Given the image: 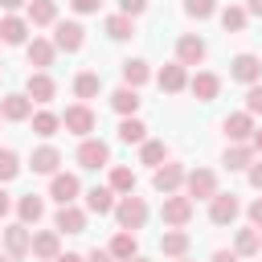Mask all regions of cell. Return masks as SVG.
Instances as JSON below:
<instances>
[{
  "label": "cell",
  "mask_w": 262,
  "mask_h": 262,
  "mask_svg": "<svg viewBox=\"0 0 262 262\" xmlns=\"http://www.w3.org/2000/svg\"><path fill=\"white\" fill-rule=\"evenodd\" d=\"M160 217H164L168 229H184L192 221V196L188 192H168L164 205H160Z\"/></svg>",
  "instance_id": "1"
},
{
  "label": "cell",
  "mask_w": 262,
  "mask_h": 262,
  "mask_svg": "<svg viewBox=\"0 0 262 262\" xmlns=\"http://www.w3.org/2000/svg\"><path fill=\"white\" fill-rule=\"evenodd\" d=\"M115 221H119V229H143V221H147V201L143 196H135V192H127V196H119V205H115Z\"/></svg>",
  "instance_id": "2"
},
{
  "label": "cell",
  "mask_w": 262,
  "mask_h": 262,
  "mask_svg": "<svg viewBox=\"0 0 262 262\" xmlns=\"http://www.w3.org/2000/svg\"><path fill=\"white\" fill-rule=\"evenodd\" d=\"M184 188H188L192 201H213L217 196V172L213 168H192L184 176Z\"/></svg>",
  "instance_id": "3"
},
{
  "label": "cell",
  "mask_w": 262,
  "mask_h": 262,
  "mask_svg": "<svg viewBox=\"0 0 262 262\" xmlns=\"http://www.w3.org/2000/svg\"><path fill=\"white\" fill-rule=\"evenodd\" d=\"M61 127H66L70 135L86 139V135L94 131V111H90L86 102H74V106H66V115H61Z\"/></svg>",
  "instance_id": "4"
},
{
  "label": "cell",
  "mask_w": 262,
  "mask_h": 262,
  "mask_svg": "<svg viewBox=\"0 0 262 262\" xmlns=\"http://www.w3.org/2000/svg\"><path fill=\"white\" fill-rule=\"evenodd\" d=\"M53 45L66 49V53H78V49L86 45V29H82L78 20H57V25H53Z\"/></svg>",
  "instance_id": "5"
},
{
  "label": "cell",
  "mask_w": 262,
  "mask_h": 262,
  "mask_svg": "<svg viewBox=\"0 0 262 262\" xmlns=\"http://www.w3.org/2000/svg\"><path fill=\"white\" fill-rule=\"evenodd\" d=\"M184 164H176V160H164L160 168H156V176H151V184H156V192H180V184H184Z\"/></svg>",
  "instance_id": "6"
},
{
  "label": "cell",
  "mask_w": 262,
  "mask_h": 262,
  "mask_svg": "<svg viewBox=\"0 0 262 262\" xmlns=\"http://www.w3.org/2000/svg\"><path fill=\"white\" fill-rule=\"evenodd\" d=\"M229 78L254 86V82L262 78V57H258V53H237V57L229 61Z\"/></svg>",
  "instance_id": "7"
},
{
  "label": "cell",
  "mask_w": 262,
  "mask_h": 262,
  "mask_svg": "<svg viewBox=\"0 0 262 262\" xmlns=\"http://www.w3.org/2000/svg\"><path fill=\"white\" fill-rule=\"evenodd\" d=\"M237 213H242V205H237L233 192H217V196L209 201V221H213V225H233Z\"/></svg>",
  "instance_id": "8"
},
{
  "label": "cell",
  "mask_w": 262,
  "mask_h": 262,
  "mask_svg": "<svg viewBox=\"0 0 262 262\" xmlns=\"http://www.w3.org/2000/svg\"><path fill=\"white\" fill-rule=\"evenodd\" d=\"M78 164H82V168H106V164H111V147H106L102 139H90V135H86V139L78 143Z\"/></svg>",
  "instance_id": "9"
},
{
  "label": "cell",
  "mask_w": 262,
  "mask_h": 262,
  "mask_svg": "<svg viewBox=\"0 0 262 262\" xmlns=\"http://www.w3.org/2000/svg\"><path fill=\"white\" fill-rule=\"evenodd\" d=\"M78 192H82V184H78L74 172H53V180H49V196H53L57 205H74Z\"/></svg>",
  "instance_id": "10"
},
{
  "label": "cell",
  "mask_w": 262,
  "mask_h": 262,
  "mask_svg": "<svg viewBox=\"0 0 262 262\" xmlns=\"http://www.w3.org/2000/svg\"><path fill=\"white\" fill-rule=\"evenodd\" d=\"M4 250H8V258H25V254H33V233H29L25 221H16V225L4 229Z\"/></svg>",
  "instance_id": "11"
},
{
  "label": "cell",
  "mask_w": 262,
  "mask_h": 262,
  "mask_svg": "<svg viewBox=\"0 0 262 262\" xmlns=\"http://www.w3.org/2000/svg\"><path fill=\"white\" fill-rule=\"evenodd\" d=\"M205 53H209V49H205V41H201L196 33H184V37L176 41V61H180V66H201Z\"/></svg>",
  "instance_id": "12"
},
{
  "label": "cell",
  "mask_w": 262,
  "mask_h": 262,
  "mask_svg": "<svg viewBox=\"0 0 262 262\" xmlns=\"http://www.w3.org/2000/svg\"><path fill=\"white\" fill-rule=\"evenodd\" d=\"M25 94H29L33 102H53V94H57V82H53L45 70H33V74H29V82H25Z\"/></svg>",
  "instance_id": "13"
},
{
  "label": "cell",
  "mask_w": 262,
  "mask_h": 262,
  "mask_svg": "<svg viewBox=\"0 0 262 262\" xmlns=\"http://www.w3.org/2000/svg\"><path fill=\"white\" fill-rule=\"evenodd\" d=\"M0 115L8 123H25V119H33V98L29 94H4L0 98Z\"/></svg>",
  "instance_id": "14"
},
{
  "label": "cell",
  "mask_w": 262,
  "mask_h": 262,
  "mask_svg": "<svg viewBox=\"0 0 262 262\" xmlns=\"http://www.w3.org/2000/svg\"><path fill=\"white\" fill-rule=\"evenodd\" d=\"M53 229H57V233H82V229H86V213H82L78 205H57Z\"/></svg>",
  "instance_id": "15"
},
{
  "label": "cell",
  "mask_w": 262,
  "mask_h": 262,
  "mask_svg": "<svg viewBox=\"0 0 262 262\" xmlns=\"http://www.w3.org/2000/svg\"><path fill=\"white\" fill-rule=\"evenodd\" d=\"M156 82H160V90H168V94H180V90L188 86V66H180V61H168V66L156 74Z\"/></svg>",
  "instance_id": "16"
},
{
  "label": "cell",
  "mask_w": 262,
  "mask_h": 262,
  "mask_svg": "<svg viewBox=\"0 0 262 262\" xmlns=\"http://www.w3.org/2000/svg\"><path fill=\"white\" fill-rule=\"evenodd\" d=\"M188 90H192V98H196V102H213V98H217V90H221V78H217V74H209V70H201V74H192V78H188Z\"/></svg>",
  "instance_id": "17"
},
{
  "label": "cell",
  "mask_w": 262,
  "mask_h": 262,
  "mask_svg": "<svg viewBox=\"0 0 262 262\" xmlns=\"http://www.w3.org/2000/svg\"><path fill=\"white\" fill-rule=\"evenodd\" d=\"M225 135L233 139V143H250V135H254V115L250 111H237V115H225Z\"/></svg>",
  "instance_id": "18"
},
{
  "label": "cell",
  "mask_w": 262,
  "mask_h": 262,
  "mask_svg": "<svg viewBox=\"0 0 262 262\" xmlns=\"http://www.w3.org/2000/svg\"><path fill=\"white\" fill-rule=\"evenodd\" d=\"M0 41L4 45H25L29 41V20L25 16H4L0 20Z\"/></svg>",
  "instance_id": "19"
},
{
  "label": "cell",
  "mask_w": 262,
  "mask_h": 262,
  "mask_svg": "<svg viewBox=\"0 0 262 262\" xmlns=\"http://www.w3.org/2000/svg\"><path fill=\"white\" fill-rule=\"evenodd\" d=\"M25 53H29V66L45 70V66H53V53H57V45H53V41H45V37H33V41L25 45Z\"/></svg>",
  "instance_id": "20"
},
{
  "label": "cell",
  "mask_w": 262,
  "mask_h": 262,
  "mask_svg": "<svg viewBox=\"0 0 262 262\" xmlns=\"http://www.w3.org/2000/svg\"><path fill=\"white\" fill-rule=\"evenodd\" d=\"M115 196H119V192H115L111 184L90 188V192H86V209H90V213H98V217H102V213H115V205H119Z\"/></svg>",
  "instance_id": "21"
},
{
  "label": "cell",
  "mask_w": 262,
  "mask_h": 262,
  "mask_svg": "<svg viewBox=\"0 0 262 262\" xmlns=\"http://www.w3.org/2000/svg\"><path fill=\"white\" fill-rule=\"evenodd\" d=\"M57 254H61L57 229H41V233H33V258H45V262H53Z\"/></svg>",
  "instance_id": "22"
},
{
  "label": "cell",
  "mask_w": 262,
  "mask_h": 262,
  "mask_svg": "<svg viewBox=\"0 0 262 262\" xmlns=\"http://www.w3.org/2000/svg\"><path fill=\"white\" fill-rule=\"evenodd\" d=\"M57 164H61V151H57V147H49V143H45V147H37V151H33V160H29V168H33V172H41V176H53V172H57Z\"/></svg>",
  "instance_id": "23"
},
{
  "label": "cell",
  "mask_w": 262,
  "mask_h": 262,
  "mask_svg": "<svg viewBox=\"0 0 262 262\" xmlns=\"http://www.w3.org/2000/svg\"><path fill=\"white\" fill-rule=\"evenodd\" d=\"M139 102H143V98H139V90H135V86H127V82L111 94V106H115L119 115H135V111H139Z\"/></svg>",
  "instance_id": "24"
},
{
  "label": "cell",
  "mask_w": 262,
  "mask_h": 262,
  "mask_svg": "<svg viewBox=\"0 0 262 262\" xmlns=\"http://www.w3.org/2000/svg\"><path fill=\"white\" fill-rule=\"evenodd\" d=\"M16 217H20L25 225H37V221L45 217V201H41L37 192H29V196H20V201H16Z\"/></svg>",
  "instance_id": "25"
},
{
  "label": "cell",
  "mask_w": 262,
  "mask_h": 262,
  "mask_svg": "<svg viewBox=\"0 0 262 262\" xmlns=\"http://www.w3.org/2000/svg\"><path fill=\"white\" fill-rule=\"evenodd\" d=\"M111 254H115L119 262H131V258L139 254V242H135V233H131V229H119V233L111 237Z\"/></svg>",
  "instance_id": "26"
},
{
  "label": "cell",
  "mask_w": 262,
  "mask_h": 262,
  "mask_svg": "<svg viewBox=\"0 0 262 262\" xmlns=\"http://www.w3.org/2000/svg\"><path fill=\"white\" fill-rule=\"evenodd\" d=\"M254 164V147L250 143H233V147H225V168L229 172H246Z\"/></svg>",
  "instance_id": "27"
},
{
  "label": "cell",
  "mask_w": 262,
  "mask_h": 262,
  "mask_svg": "<svg viewBox=\"0 0 262 262\" xmlns=\"http://www.w3.org/2000/svg\"><path fill=\"white\" fill-rule=\"evenodd\" d=\"M29 25H57V0H29Z\"/></svg>",
  "instance_id": "28"
},
{
  "label": "cell",
  "mask_w": 262,
  "mask_h": 262,
  "mask_svg": "<svg viewBox=\"0 0 262 262\" xmlns=\"http://www.w3.org/2000/svg\"><path fill=\"white\" fill-rule=\"evenodd\" d=\"M160 250H164L168 258H184V254H188V233H184V229H168V233L160 237Z\"/></svg>",
  "instance_id": "29"
},
{
  "label": "cell",
  "mask_w": 262,
  "mask_h": 262,
  "mask_svg": "<svg viewBox=\"0 0 262 262\" xmlns=\"http://www.w3.org/2000/svg\"><path fill=\"white\" fill-rule=\"evenodd\" d=\"M233 250L242 254V258H254L258 250H262V233L250 225V229H237V237H233Z\"/></svg>",
  "instance_id": "30"
},
{
  "label": "cell",
  "mask_w": 262,
  "mask_h": 262,
  "mask_svg": "<svg viewBox=\"0 0 262 262\" xmlns=\"http://www.w3.org/2000/svg\"><path fill=\"white\" fill-rule=\"evenodd\" d=\"M147 78H151V70H147V61H143V57H131V61H123V82H127V86H135V90H139Z\"/></svg>",
  "instance_id": "31"
},
{
  "label": "cell",
  "mask_w": 262,
  "mask_h": 262,
  "mask_svg": "<svg viewBox=\"0 0 262 262\" xmlns=\"http://www.w3.org/2000/svg\"><path fill=\"white\" fill-rule=\"evenodd\" d=\"M98 90H102V78H98L94 70H82V74L74 78V94H78L82 102H86V98H94Z\"/></svg>",
  "instance_id": "32"
},
{
  "label": "cell",
  "mask_w": 262,
  "mask_h": 262,
  "mask_svg": "<svg viewBox=\"0 0 262 262\" xmlns=\"http://www.w3.org/2000/svg\"><path fill=\"white\" fill-rule=\"evenodd\" d=\"M57 127H61V115H53V111H37L33 115V135L49 139V135H57Z\"/></svg>",
  "instance_id": "33"
},
{
  "label": "cell",
  "mask_w": 262,
  "mask_h": 262,
  "mask_svg": "<svg viewBox=\"0 0 262 262\" xmlns=\"http://www.w3.org/2000/svg\"><path fill=\"white\" fill-rule=\"evenodd\" d=\"M119 139H123V143H143V139H147V127H143L135 115H123V123H119Z\"/></svg>",
  "instance_id": "34"
},
{
  "label": "cell",
  "mask_w": 262,
  "mask_h": 262,
  "mask_svg": "<svg viewBox=\"0 0 262 262\" xmlns=\"http://www.w3.org/2000/svg\"><path fill=\"white\" fill-rule=\"evenodd\" d=\"M139 160L151 164V168H160V164L168 160V147H164L160 139H143V143H139Z\"/></svg>",
  "instance_id": "35"
},
{
  "label": "cell",
  "mask_w": 262,
  "mask_h": 262,
  "mask_svg": "<svg viewBox=\"0 0 262 262\" xmlns=\"http://www.w3.org/2000/svg\"><path fill=\"white\" fill-rule=\"evenodd\" d=\"M246 20H250V12H246V8H237V4L221 8V25H225V33H242V29H246Z\"/></svg>",
  "instance_id": "36"
},
{
  "label": "cell",
  "mask_w": 262,
  "mask_h": 262,
  "mask_svg": "<svg viewBox=\"0 0 262 262\" xmlns=\"http://www.w3.org/2000/svg\"><path fill=\"white\" fill-rule=\"evenodd\" d=\"M102 29H106L111 41H127V37H131V16H123V12H119V16H106Z\"/></svg>",
  "instance_id": "37"
},
{
  "label": "cell",
  "mask_w": 262,
  "mask_h": 262,
  "mask_svg": "<svg viewBox=\"0 0 262 262\" xmlns=\"http://www.w3.org/2000/svg\"><path fill=\"white\" fill-rule=\"evenodd\" d=\"M111 188H115L119 196L135 192V172H131V168H111Z\"/></svg>",
  "instance_id": "38"
},
{
  "label": "cell",
  "mask_w": 262,
  "mask_h": 262,
  "mask_svg": "<svg viewBox=\"0 0 262 262\" xmlns=\"http://www.w3.org/2000/svg\"><path fill=\"white\" fill-rule=\"evenodd\" d=\"M16 172H20V160H16V151H12V147H0V184H8Z\"/></svg>",
  "instance_id": "39"
},
{
  "label": "cell",
  "mask_w": 262,
  "mask_h": 262,
  "mask_svg": "<svg viewBox=\"0 0 262 262\" xmlns=\"http://www.w3.org/2000/svg\"><path fill=\"white\" fill-rule=\"evenodd\" d=\"M184 12L196 16V20H209L217 12V0H184Z\"/></svg>",
  "instance_id": "40"
},
{
  "label": "cell",
  "mask_w": 262,
  "mask_h": 262,
  "mask_svg": "<svg viewBox=\"0 0 262 262\" xmlns=\"http://www.w3.org/2000/svg\"><path fill=\"white\" fill-rule=\"evenodd\" d=\"M246 111H250V115H262V82H254V86L246 90Z\"/></svg>",
  "instance_id": "41"
},
{
  "label": "cell",
  "mask_w": 262,
  "mask_h": 262,
  "mask_svg": "<svg viewBox=\"0 0 262 262\" xmlns=\"http://www.w3.org/2000/svg\"><path fill=\"white\" fill-rule=\"evenodd\" d=\"M119 8H123V16H143L147 0H119Z\"/></svg>",
  "instance_id": "42"
},
{
  "label": "cell",
  "mask_w": 262,
  "mask_h": 262,
  "mask_svg": "<svg viewBox=\"0 0 262 262\" xmlns=\"http://www.w3.org/2000/svg\"><path fill=\"white\" fill-rule=\"evenodd\" d=\"M246 213H250V225H254V229H262V196H258V201H250V209H246Z\"/></svg>",
  "instance_id": "43"
},
{
  "label": "cell",
  "mask_w": 262,
  "mask_h": 262,
  "mask_svg": "<svg viewBox=\"0 0 262 262\" xmlns=\"http://www.w3.org/2000/svg\"><path fill=\"white\" fill-rule=\"evenodd\" d=\"M246 176H250V184H254V188H262V160H254V164L246 168Z\"/></svg>",
  "instance_id": "44"
},
{
  "label": "cell",
  "mask_w": 262,
  "mask_h": 262,
  "mask_svg": "<svg viewBox=\"0 0 262 262\" xmlns=\"http://www.w3.org/2000/svg\"><path fill=\"white\" fill-rule=\"evenodd\" d=\"M98 4H102V0H70L74 12H98Z\"/></svg>",
  "instance_id": "45"
},
{
  "label": "cell",
  "mask_w": 262,
  "mask_h": 262,
  "mask_svg": "<svg viewBox=\"0 0 262 262\" xmlns=\"http://www.w3.org/2000/svg\"><path fill=\"white\" fill-rule=\"evenodd\" d=\"M86 262H119V258H115L111 250H90V254H86Z\"/></svg>",
  "instance_id": "46"
},
{
  "label": "cell",
  "mask_w": 262,
  "mask_h": 262,
  "mask_svg": "<svg viewBox=\"0 0 262 262\" xmlns=\"http://www.w3.org/2000/svg\"><path fill=\"white\" fill-rule=\"evenodd\" d=\"M242 254L237 250H213V262H237Z\"/></svg>",
  "instance_id": "47"
},
{
  "label": "cell",
  "mask_w": 262,
  "mask_h": 262,
  "mask_svg": "<svg viewBox=\"0 0 262 262\" xmlns=\"http://www.w3.org/2000/svg\"><path fill=\"white\" fill-rule=\"evenodd\" d=\"M8 209H12V196L0 188V217H8Z\"/></svg>",
  "instance_id": "48"
},
{
  "label": "cell",
  "mask_w": 262,
  "mask_h": 262,
  "mask_svg": "<svg viewBox=\"0 0 262 262\" xmlns=\"http://www.w3.org/2000/svg\"><path fill=\"white\" fill-rule=\"evenodd\" d=\"M250 147H254V151H262V127H254V135H250Z\"/></svg>",
  "instance_id": "49"
},
{
  "label": "cell",
  "mask_w": 262,
  "mask_h": 262,
  "mask_svg": "<svg viewBox=\"0 0 262 262\" xmlns=\"http://www.w3.org/2000/svg\"><path fill=\"white\" fill-rule=\"evenodd\" d=\"M246 12L250 16H262V0H246Z\"/></svg>",
  "instance_id": "50"
},
{
  "label": "cell",
  "mask_w": 262,
  "mask_h": 262,
  "mask_svg": "<svg viewBox=\"0 0 262 262\" xmlns=\"http://www.w3.org/2000/svg\"><path fill=\"white\" fill-rule=\"evenodd\" d=\"M53 262H86V258H82V254H57Z\"/></svg>",
  "instance_id": "51"
},
{
  "label": "cell",
  "mask_w": 262,
  "mask_h": 262,
  "mask_svg": "<svg viewBox=\"0 0 262 262\" xmlns=\"http://www.w3.org/2000/svg\"><path fill=\"white\" fill-rule=\"evenodd\" d=\"M20 4H25V0H0V8H8V12H16Z\"/></svg>",
  "instance_id": "52"
},
{
  "label": "cell",
  "mask_w": 262,
  "mask_h": 262,
  "mask_svg": "<svg viewBox=\"0 0 262 262\" xmlns=\"http://www.w3.org/2000/svg\"><path fill=\"white\" fill-rule=\"evenodd\" d=\"M131 262H151V258H139V254H135V258H131Z\"/></svg>",
  "instance_id": "53"
},
{
  "label": "cell",
  "mask_w": 262,
  "mask_h": 262,
  "mask_svg": "<svg viewBox=\"0 0 262 262\" xmlns=\"http://www.w3.org/2000/svg\"><path fill=\"white\" fill-rule=\"evenodd\" d=\"M176 262H188V258H176Z\"/></svg>",
  "instance_id": "54"
},
{
  "label": "cell",
  "mask_w": 262,
  "mask_h": 262,
  "mask_svg": "<svg viewBox=\"0 0 262 262\" xmlns=\"http://www.w3.org/2000/svg\"><path fill=\"white\" fill-rule=\"evenodd\" d=\"M0 262H8V258H0Z\"/></svg>",
  "instance_id": "55"
},
{
  "label": "cell",
  "mask_w": 262,
  "mask_h": 262,
  "mask_svg": "<svg viewBox=\"0 0 262 262\" xmlns=\"http://www.w3.org/2000/svg\"><path fill=\"white\" fill-rule=\"evenodd\" d=\"M0 119H4V115H0Z\"/></svg>",
  "instance_id": "56"
}]
</instances>
